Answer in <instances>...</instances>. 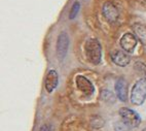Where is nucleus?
<instances>
[{
    "mask_svg": "<svg viewBox=\"0 0 146 131\" xmlns=\"http://www.w3.org/2000/svg\"><path fill=\"white\" fill-rule=\"evenodd\" d=\"M84 52H86V59L90 63L98 65L101 62L102 58V47L99 40L96 38H91L86 42L84 45Z\"/></svg>",
    "mask_w": 146,
    "mask_h": 131,
    "instance_id": "nucleus-1",
    "label": "nucleus"
},
{
    "mask_svg": "<svg viewBox=\"0 0 146 131\" xmlns=\"http://www.w3.org/2000/svg\"><path fill=\"white\" fill-rule=\"evenodd\" d=\"M146 99V78H142L134 85L131 93V102L141 105Z\"/></svg>",
    "mask_w": 146,
    "mask_h": 131,
    "instance_id": "nucleus-2",
    "label": "nucleus"
},
{
    "mask_svg": "<svg viewBox=\"0 0 146 131\" xmlns=\"http://www.w3.org/2000/svg\"><path fill=\"white\" fill-rule=\"evenodd\" d=\"M119 116L123 123L127 126H129V127H131V128H136L141 123V118L139 114L136 113L135 110H130L128 108H120Z\"/></svg>",
    "mask_w": 146,
    "mask_h": 131,
    "instance_id": "nucleus-3",
    "label": "nucleus"
},
{
    "mask_svg": "<svg viewBox=\"0 0 146 131\" xmlns=\"http://www.w3.org/2000/svg\"><path fill=\"white\" fill-rule=\"evenodd\" d=\"M76 86L80 92H82L86 96H92L95 92V87L89 79H86L84 76H76Z\"/></svg>",
    "mask_w": 146,
    "mask_h": 131,
    "instance_id": "nucleus-4",
    "label": "nucleus"
},
{
    "mask_svg": "<svg viewBox=\"0 0 146 131\" xmlns=\"http://www.w3.org/2000/svg\"><path fill=\"white\" fill-rule=\"evenodd\" d=\"M69 47V37L66 32H61L57 40V55L59 59L63 60L66 57Z\"/></svg>",
    "mask_w": 146,
    "mask_h": 131,
    "instance_id": "nucleus-5",
    "label": "nucleus"
},
{
    "mask_svg": "<svg viewBox=\"0 0 146 131\" xmlns=\"http://www.w3.org/2000/svg\"><path fill=\"white\" fill-rule=\"evenodd\" d=\"M102 13H103L104 18L110 23H114L117 21L118 16H119L117 7L112 2H105L102 8Z\"/></svg>",
    "mask_w": 146,
    "mask_h": 131,
    "instance_id": "nucleus-6",
    "label": "nucleus"
},
{
    "mask_svg": "<svg viewBox=\"0 0 146 131\" xmlns=\"http://www.w3.org/2000/svg\"><path fill=\"white\" fill-rule=\"evenodd\" d=\"M137 37L133 33H125L120 38V47L127 53H132L137 45Z\"/></svg>",
    "mask_w": 146,
    "mask_h": 131,
    "instance_id": "nucleus-7",
    "label": "nucleus"
},
{
    "mask_svg": "<svg viewBox=\"0 0 146 131\" xmlns=\"http://www.w3.org/2000/svg\"><path fill=\"white\" fill-rule=\"evenodd\" d=\"M111 60L114 64L120 66V67H125L130 63L131 58L130 56L127 54L125 51H120V50H114L111 52Z\"/></svg>",
    "mask_w": 146,
    "mask_h": 131,
    "instance_id": "nucleus-8",
    "label": "nucleus"
},
{
    "mask_svg": "<svg viewBox=\"0 0 146 131\" xmlns=\"http://www.w3.org/2000/svg\"><path fill=\"white\" fill-rule=\"evenodd\" d=\"M58 83H59V76H58V72L54 69L50 70L47 72L46 76H45L44 80V86L45 89L48 93H52L54 90L57 88Z\"/></svg>",
    "mask_w": 146,
    "mask_h": 131,
    "instance_id": "nucleus-9",
    "label": "nucleus"
},
{
    "mask_svg": "<svg viewBox=\"0 0 146 131\" xmlns=\"http://www.w3.org/2000/svg\"><path fill=\"white\" fill-rule=\"evenodd\" d=\"M115 92L116 96L120 101H127L128 99V84L125 79L119 78L115 83Z\"/></svg>",
    "mask_w": 146,
    "mask_h": 131,
    "instance_id": "nucleus-10",
    "label": "nucleus"
},
{
    "mask_svg": "<svg viewBox=\"0 0 146 131\" xmlns=\"http://www.w3.org/2000/svg\"><path fill=\"white\" fill-rule=\"evenodd\" d=\"M133 30L134 34L140 40L141 43L146 45V26L141 25V24H136L135 26L133 27Z\"/></svg>",
    "mask_w": 146,
    "mask_h": 131,
    "instance_id": "nucleus-11",
    "label": "nucleus"
},
{
    "mask_svg": "<svg viewBox=\"0 0 146 131\" xmlns=\"http://www.w3.org/2000/svg\"><path fill=\"white\" fill-rule=\"evenodd\" d=\"M79 9H80V3L79 2H74L71 6V9H70V13H69V19L70 20H73V19H75V17L77 16V13H78Z\"/></svg>",
    "mask_w": 146,
    "mask_h": 131,
    "instance_id": "nucleus-12",
    "label": "nucleus"
},
{
    "mask_svg": "<svg viewBox=\"0 0 146 131\" xmlns=\"http://www.w3.org/2000/svg\"><path fill=\"white\" fill-rule=\"evenodd\" d=\"M135 69L138 74H141L144 78H146V65L141 62H137L135 64Z\"/></svg>",
    "mask_w": 146,
    "mask_h": 131,
    "instance_id": "nucleus-13",
    "label": "nucleus"
},
{
    "mask_svg": "<svg viewBox=\"0 0 146 131\" xmlns=\"http://www.w3.org/2000/svg\"><path fill=\"white\" fill-rule=\"evenodd\" d=\"M50 130H52V126L47 125V124L41 126V127H40V129H39V131H50Z\"/></svg>",
    "mask_w": 146,
    "mask_h": 131,
    "instance_id": "nucleus-14",
    "label": "nucleus"
},
{
    "mask_svg": "<svg viewBox=\"0 0 146 131\" xmlns=\"http://www.w3.org/2000/svg\"><path fill=\"white\" fill-rule=\"evenodd\" d=\"M142 131H146V128H144V129H143V130H142Z\"/></svg>",
    "mask_w": 146,
    "mask_h": 131,
    "instance_id": "nucleus-15",
    "label": "nucleus"
}]
</instances>
